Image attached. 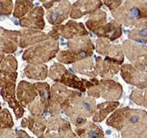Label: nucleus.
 Masks as SVG:
<instances>
[{
    "label": "nucleus",
    "instance_id": "1",
    "mask_svg": "<svg viewBox=\"0 0 147 138\" xmlns=\"http://www.w3.org/2000/svg\"><path fill=\"white\" fill-rule=\"evenodd\" d=\"M96 100L89 96H77L71 99L62 107L63 110L70 121L76 127L86 122V119L94 115Z\"/></svg>",
    "mask_w": 147,
    "mask_h": 138
},
{
    "label": "nucleus",
    "instance_id": "2",
    "mask_svg": "<svg viewBox=\"0 0 147 138\" xmlns=\"http://www.w3.org/2000/svg\"><path fill=\"white\" fill-rule=\"evenodd\" d=\"M68 49L59 51L57 59L61 64H74L80 60L92 57L95 49L94 45L88 35L68 40Z\"/></svg>",
    "mask_w": 147,
    "mask_h": 138
},
{
    "label": "nucleus",
    "instance_id": "3",
    "mask_svg": "<svg viewBox=\"0 0 147 138\" xmlns=\"http://www.w3.org/2000/svg\"><path fill=\"white\" fill-rule=\"evenodd\" d=\"M86 87L88 96L94 99L103 98L106 101L115 102L120 100L122 95V86L118 82L111 79L82 78Z\"/></svg>",
    "mask_w": 147,
    "mask_h": 138
},
{
    "label": "nucleus",
    "instance_id": "4",
    "mask_svg": "<svg viewBox=\"0 0 147 138\" xmlns=\"http://www.w3.org/2000/svg\"><path fill=\"white\" fill-rule=\"evenodd\" d=\"M59 51L58 40L51 39L26 49L24 52L22 59L29 64H43L55 58Z\"/></svg>",
    "mask_w": 147,
    "mask_h": 138
},
{
    "label": "nucleus",
    "instance_id": "5",
    "mask_svg": "<svg viewBox=\"0 0 147 138\" xmlns=\"http://www.w3.org/2000/svg\"><path fill=\"white\" fill-rule=\"evenodd\" d=\"M81 92L70 90L65 85L56 83L51 87L49 112L51 116H59L62 107L74 97L81 96Z\"/></svg>",
    "mask_w": 147,
    "mask_h": 138
},
{
    "label": "nucleus",
    "instance_id": "6",
    "mask_svg": "<svg viewBox=\"0 0 147 138\" xmlns=\"http://www.w3.org/2000/svg\"><path fill=\"white\" fill-rule=\"evenodd\" d=\"M38 96L27 108L32 116H43L49 111L51 96V87L46 82H37L34 83Z\"/></svg>",
    "mask_w": 147,
    "mask_h": 138
},
{
    "label": "nucleus",
    "instance_id": "7",
    "mask_svg": "<svg viewBox=\"0 0 147 138\" xmlns=\"http://www.w3.org/2000/svg\"><path fill=\"white\" fill-rule=\"evenodd\" d=\"M121 46L127 58L136 68L144 70L147 67V47L139 45L130 40L124 41Z\"/></svg>",
    "mask_w": 147,
    "mask_h": 138
},
{
    "label": "nucleus",
    "instance_id": "8",
    "mask_svg": "<svg viewBox=\"0 0 147 138\" xmlns=\"http://www.w3.org/2000/svg\"><path fill=\"white\" fill-rule=\"evenodd\" d=\"M96 51L98 54L103 56L105 58L121 64L124 62V51L122 46L114 45L107 39L99 37L96 42Z\"/></svg>",
    "mask_w": 147,
    "mask_h": 138
},
{
    "label": "nucleus",
    "instance_id": "9",
    "mask_svg": "<svg viewBox=\"0 0 147 138\" xmlns=\"http://www.w3.org/2000/svg\"><path fill=\"white\" fill-rule=\"evenodd\" d=\"M147 113L141 110L130 109L125 126L121 129V136L123 138H136V135L141 127Z\"/></svg>",
    "mask_w": 147,
    "mask_h": 138
},
{
    "label": "nucleus",
    "instance_id": "10",
    "mask_svg": "<svg viewBox=\"0 0 147 138\" xmlns=\"http://www.w3.org/2000/svg\"><path fill=\"white\" fill-rule=\"evenodd\" d=\"M50 39L48 34L39 30L24 29L21 32H15L14 42L21 48H25Z\"/></svg>",
    "mask_w": 147,
    "mask_h": 138
},
{
    "label": "nucleus",
    "instance_id": "11",
    "mask_svg": "<svg viewBox=\"0 0 147 138\" xmlns=\"http://www.w3.org/2000/svg\"><path fill=\"white\" fill-rule=\"evenodd\" d=\"M52 30L54 31L58 34L59 37L61 36L68 40L89 34L86 28L84 27V24L81 23L75 22L73 21H69L65 25L54 26Z\"/></svg>",
    "mask_w": 147,
    "mask_h": 138
},
{
    "label": "nucleus",
    "instance_id": "12",
    "mask_svg": "<svg viewBox=\"0 0 147 138\" xmlns=\"http://www.w3.org/2000/svg\"><path fill=\"white\" fill-rule=\"evenodd\" d=\"M121 76L127 83L139 88L147 87V75L139 72L130 64H123L120 68Z\"/></svg>",
    "mask_w": 147,
    "mask_h": 138
},
{
    "label": "nucleus",
    "instance_id": "13",
    "mask_svg": "<svg viewBox=\"0 0 147 138\" xmlns=\"http://www.w3.org/2000/svg\"><path fill=\"white\" fill-rule=\"evenodd\" d=\"M38 96L34 84L22 80L17 88V99L23 108H27Z\"/></svg>",
    "mask_w": 147,
    "mask_h": 138
},
{
    "label": "nucleus",
    "instance_id": "14",
    "mask_svg": "<svg viewBox=\"0 0 147 138\" xmlns=\"http://www.w3.org/2000/svg\"><path fill=\"white\" fill-rule=\"evenodd\" d=\"M99 76L102 79H111L120 70V65L107 58L97 56L95 59Z\"/></svg>",
    "mask_w": 147,
    "mask_h": 138
},
{
    "label": "nucleus",
    "instance_id": "15",
    "mask_svg": "<svg viewBox=\"0 0 147 138\" xmlns=\"http://www.w3.org/2000/svg\"><path fill=\"white\" fill-rule=\"evenodd\" d=\"M101 6L100 0H79L73 5L70 17L76 19L81 18L84 15L95 11Z\"/></svg>",
    "mask_w": 147,
    "mask_h": 138
},
{
    "label": "nucleus",
    "instance_id": "16",
    "mask_svg": "<svg viewBox=\"0 0 147 138\" xmlns=\"http://www.w3.org/2000/svg\"><path fill=\"white\" fill-rule=\"evenodd\" d=\"M70 10V4L67 1H63L58 7L49 10L46 17L52 25H59L67 19Z\"/></svg>",
    "mask_w": 147,
    "mask_h": 138
},
{
    "label": "nucleus",
    "instance_id": "17",
    "mask_svg": "<svg viewBox=\"0 0 147 138\" xmlns=\"http://www.w3.org/2000/svg\"><path fill=\"white\" fill-rule=\"evenodd\" d=\"M43 15L44 12L42 7L35 8L26 17L21 20V25L24 27L42 30L45 27Z\"/></svg>",
    "mask_w": 147,
    "mask_h": 138
},
{
    "label": "nucleus",
    "instance_id": "18",
    "mask_svg": "<svg viewBox=\"0 0 147 138\" xmlns=\"http://www.w3.org/2000/svg\"><path fill=\"white\" fill-rule=\"evenodd\" d=\"M15 89H16V85L5 87L1 91V94L3 96L4 100L7 102L10 108L13 110V112L17 118H20L24 116V110L21 106L19 102L16 99Z\"/></svg>",
    "mask_w": 147,
    "mask_h": 138
},
{
    "label": "nucleus",
    "instance_id": "19",
    "mask_svg": "<svg viewBox=\"0 0 147 138\" xmlns=\"http://www.w3.org/2000/svg\"><path fill=\"white\" fill-rule=\"evenodd\" d=\"M73 69L79 74L84 75L91 78H95L99 75L96 63L92 57L80 60L73 64Z\"/></svg>",
    "mask_w": 147,
    "mask_h": 138
},
{
    "label": "nucleus",
    "instance_id": "20",
    "mask_svg": "<svg viewBox=\"0 0 147 138\" xmlns=\"http://www.w3.org/2000/svg\"><path fill=\"white\" fill-rule=\"evenodd\" d=\"M79 138H103V130L93 121H86L82 126L75 129Z\"/></svg>",
    "mask_w": 147,
    "mask_h": 138
},
{
    "label": "nucleus",
    "instance_id": "21",
    "mask_svg": "<svg viewBox=\"0 0 147 138\" xmlns=\"http://www.w3.org/2000/svg\"><path fill=\"white\" fill-rule=\"evenodd\" d=\"M119 106V102L117 101H107L96 105L95 112L93 115L92 121L94 123H100L105 120L108 115L117 110Z\"/></svg>",
    "mask_w": 147,
    "mask_h": 138
},
{
    "label": "nucleus",
    "instance_id": "22",
    "mask_svg": "<svg viewBox=\"0 0 147 138\" xmlns=\"http://www.w3.org/2000/svg\"><path fill=\"white\" fill-rule=\"evenodd\" d=\"M121 33L122 31L120 24L117 21H111L100 29L96 35L99 37L107 39L111 42H114L121 37Z\"/></svg>",
    "mask_w": 147,
    "mask_h": 138
},
{
    "label": "nucleus",
    "instance_id": "23",
    "mask_svg": "<svg viewBox=\"0 0 147 138\" xmlns=\"http://www.w3.org/2000/svg\"><path fill=\"white\" fill-rule=\"evenodd\" d=\"M130 109L129 108H123L116 110L113 114L106 120V124L117 131H121L127 118Z\"/></svg>",
    "mask_w": 147,
    "mask_h": 138
},
{
    "label": "nucleus",
    "instance_id": "24",
    "mask_svg": "<svg viewBox=\"0 0 147 138\" xmlns=\"http://www.w3.org/2000/svg\"><path fill=\"white\" fill-rule=\"evenodd\" d=\"M58 83H61L67 87L73 88L80 91L81 92H86V87L84 85L82 78H80L78 76L69 72L67 69H65L64 72L58 79Z\"/></svg>",
    "mask_w": 147,
    "mask_h": 138
},
{
    "label": "nucleus",
    "instance_id": "25",
    "mask_svg": "<svg viewBox=\"0 0 147 138\" xmlns=\"http://www.w3.org/2000/svg\"><path fill=\"white\" fill-rule=\"evenodd\" d=\"M49 69L47 65L28 64L24 69V75L27 78L35 80H44L47 78Z\"/></svg>",
    "mask_w": 147,
    "mask_h": 138
},
{
    "label": "nucleus",
    "instance_id": "26",
    "mask_svg": "<svg viewBox=\"0 0 147 138\" xmlns=\"http://www.w3.org/2000/svg\"><path fill=\"white\" fill-rule=\"evenodd\" d=\"M28 126L29 130L37 138H43L45 129H47V120L43 116H32L28 118Z\"/></svg>",
    "mask_w": 147,
    "mask_h": 138
},
{
    "label": "nucleus",
    "instance_id": "27",
    "mask_svg": "<svg viewBox=\"0 0 147 138\" xmlns=\"http://www.w3.org/2000/svg\"><path fill=\"white\" fill-rule=\"evenodd\" d=\"M105 23H106V14L102 10H98L91 15L89 20L86 23V26L87 29L96 34L105 26Z\"/></svg>",
    "mask_w": 147,
    "mask_h": 138
},
{
    "label": "nucleus",
    "instance_id": "28",
    "mask_svg": "<svg viewBox=\"0 0 147 138\" xmlns=\"http://www.w3.org/2000/svg\"><path fill=\"white\" fill-rule=\"evenodd\" d=\"M47 129L49 131L59 132L71 129V126L67 120L62 118L52 116L47 119Z\"/></svg>",
    "mask_w": 147,
    "mask_h": 138
},
{
    "label": "nucleus",
    "instance_id": "29",
    "mask_svg": "<svg viewBox=\"0 0 147 138\" xmlns=\"http://www.w3.org/2000/svg\"><path fill=\"white\" fill-rule=\"evenodd\" d=\"M17 75L16 72H7L0 69V86L5 88L16 85Z\"/></svg>",
    "mask_w": 147,
    "mask_h": 138
},
{
    "label": "nucleus",
    "instance_id": "30",
    "mask_svg": "<svg viewBox=\"0 0 147 138\" xmlns=\"http://www.w3.org/2000/svg\"><path fill=\"white\" fill-rule=\"evenodd\" d=\"M43 138H79V137L73 132L72 129H69L59 132L47 130V132L44 134Z\"/></svg>",
    "mask_w": 147,
    "mask_h": 138
},
{
    "label": "nucleus",
    "instance_id": "31",
    "mask_svg": "<svg viewBox=\"0 0 147 138\" xmlns=\"http://www.w3.org/2000/svg\"><path fill=\"white\" fill-rule=\"evenodd\" d=\"M13 121L11 114L7 109H4L0 112V129L11 128Z\"/></svg>",
    "mask_w": 147,
    "mask_h": 138
},
{
    "label": "nucleus",
    "instance_id": "32",
    "mask_svg": "<svg viewBox=\"0 0 147 138\" xmlns=\"http://www.w3.org/2000/svg\"><path fill=\"white\" fill-rule=\"evenodd\" d=\"M33 5L27 0H18L17 2L16 10L15 12V15L21 17L26 14L29 10L32 8Z\"/></svg>",
    "mask_w": 147,
    "mask_h": 138
},
{
    "label": "nucleus",
    "instance_id": "33",
    "mask_svg": "<svg viewBox=\"0 0 147 138\" xmlns=\"http://www.w3.org/2000/svg\"><path fill=\"white\" fill-rule=\"evenodd\" d=\"M18 68V63L14 56H8L4 59L2 64V69L7 72H16Z\"/></svg>",
    "mask_w": 147,
    "mask_h": 138
},
{
    "label": "nucleus",
    "instance_id": "34",
    "mask_svg": "<svg viewBox=\"0 0 147 138\" xmlns=\"http://www.w3.org/2000/svg\"><path fill=\"white\" fill-rule=\"evenodd\" d=\"M16 134L10 128L0 129V138H15Z\"/></svg>",
    "mask_w": 147,
    "mask_h": 138
},
{
    "label": "nucleus",
    "instance_id": "35",
    "mask_svg": "<svg viewBox=\"0 0 147 138\" xmlns=\"http://www.w3.org/2000/svg\"><path fill=\"white\" fill-rule=\"evenodd\" d=\"M104 3L107 7L113 10L117 8L121 3V0H103Z\"/></svg>",
    "mask_w": 147,
    "mask_h": 138
},
{
    "label": "nucleus",
    "instance_id": "36",
    "mask_svg": "<svg viewBox=\"0 0 147 138\" xmlns=\"http://www.w3.org/2000/svg\"><path fill=\"white\" fill-rule=\"evenodd\" d=\"M15 138H33L29 136L25 131L24 130H18L16 134Z\"/></svg>",
    "mask_w": 147,
    "mask_h": 138
},
{
    "label": "nucleus",
    "instance_id": "37",
    "mask_svg": "<svg viewBox=\"0 0 147 138\" xmlns=\"http://www.w3.org/2000/svg\"><path fill=\"white\" fill-rule=\"evenodd\" d=\"M43 3V6L45 8H49L53 5V4L55 2H58L59 0H40Z\"/></svg>",
    "mask_w": 147,
    "mask_h": 138
},
{
    "label": "nucleus",
    "instance_id": "38",
    "mask_svg": "<svg viewBox=\"0 0 147 138\" xmlns=\"http://www.w3.org/2000/svg\"><path fill=\"white\" fill-rule=\"evenodd\" d=\"M28 126V119L24 118H23L22 121H21V127H24V128H26Z\"/></svg>",
    "mask_w": 147,
    "mask_h": 138
},
{
    "label": "nucleus",
    "instance_id": "39",
    "mask_svg": "<svg viewBox=\"0 0 147 138\" xmlns=\"http://www.w3.org/2000/svg\"><path fill=\"white\" fill-rule=\"evenodd\" d=\"M0 110H1V105H0Z\"/></svg>",
    "mask_w": 147,
    "mask_h": 138
},
{
    "label": "nucleus",
    "instance_id": "40",
    "mask_svg": "<svg viewBox=\"0 0 147 138\" xmlns=\"http://www.w3.org/2000/svg\"><path fill=\"white\" fill-rule=\"evenodd\" d=\"M103 138H104V137H103Z\"/></svg>",
    "mask_w": 147,
    "mask_h": 138
}]
</instances>
